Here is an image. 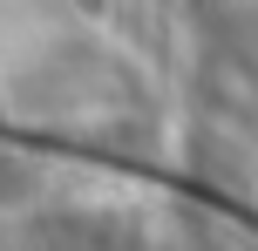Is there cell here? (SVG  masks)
Returning a JSON list of instances; mask_svg holds the SVG:
<instances>
[{"instance_id":"1","label":"cell","mask_w":258,"mask_h":251,"mask_svg":"<svg viewBox=\"0 0 258 251\" xmlns=\"http://www.w3.org/2000/svg\"><path fill=\"white\" fill-rule=\"evenodd\" d=\"M7 143H27V149H61V156H89V163H109V170H122V177H143V184H163V190H177V197H190V204H204V211H218V217H231L238 231H251L258 238V211L251 204H238V197H224L218 184H197V177H170V170H150V163H129L122 149H102V143H75V136H48V129H0Z\"/></svg>"}]
</instances>
